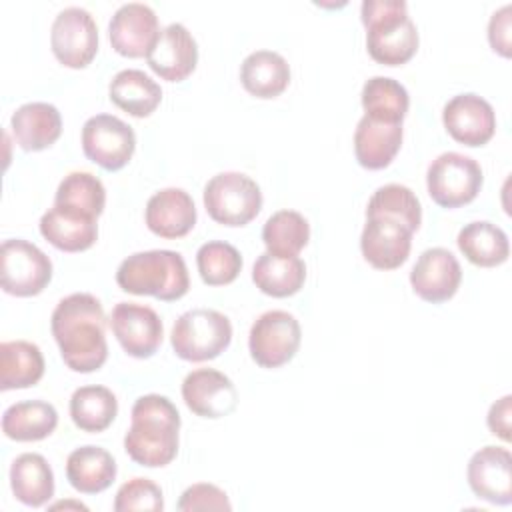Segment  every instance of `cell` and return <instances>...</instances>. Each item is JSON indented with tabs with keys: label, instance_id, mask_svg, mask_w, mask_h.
Instances as JSON below:
<instances>
[{
	"label": "cell",
	"instance_id": "obj_1",
	"mask_svg": "<svg viewBox=\"0 0 512 512\" xmlns=\"http://www.w3.org/2000/svg\"><path fill=\"white\" fill-rule=\"evenodd\" d=\"M50 328L70 370L88 374L106 362V316L96 296L76 292L62 298L52 312Z\"/></svg>",
	"mask_w": 512,
	"mask_h": 512
},
{
	"label": "cell",
	"instance_id": "obj_2",
	"mask_svg": "<svg viewBox=\"0 0 512 512\" xmlns=\"http://www.w3.org/2000/svg\"><path fill=\"white\" fill-rule=\"evenodd\" d=\"M178 430L180 414L166 396H140L132 406L124 450L140 466L162 468L178 454Z\"/></svg>",
	"mask_w": 512,
	"mask_h": 512
},
{
	"label": "cell",
	"instance_id": "obj_3",
	"mask_svg": "<svg viewBox=\"0 0 512 512\" xmlns=\"http://www.w3.org/2000/svg\"><path fill=\"white\" fill-rule=\"evenodd\" d=\"M368 54L386 66L406 64L418 50V30L404 0H366L360 8Z\"/></svg>",
	"mask_w": 512,
	"mask_h": 512
},
{
	"label": "cell",
	"instance_id": "obj_4",
	"mask_svg": "<svg viewBox=\"0 0 512 512\" xmlns=\"http://www.w3.org/2000/svg\"><path fill=\"white\" fill-rule=\"evenodd\" d=\"M116 282L128 294L154 296L164 302L182 298L190 288L186 262L174 250H148L128 256L118 266Z\"/></svg>",
	"mask_w": 512,
	"mask_h": 512
},
{
	"label": "cell",
	"instance_id": "obj_5",
	"mask_svg": "<svg viewBox=\"0 0 512 512\" xmlns=\"http://www.w3.org/2000/svg\"><path fill=\"white\" fill-rule=\"evenodd\" d=\"M232 340L230 320L210 308L184 312L172 326L170 342L182 360L204 362L220 356Z\"/></svg>",
	"mask_w": 512,
	"mask_h": 512
},
{
	"label": "cell",
	"instance_id": "obj_6",
	"mask_svg": "<svg viewBox=\"0 0 512 512\" xmlns=\"http://www.w3.org/2000/svg\"><path fill=\"white\" fill-rule=\"evenodd\" d=\"M204 206L218 224L246 226L262 208V192L250 176L222 172L204 186Z\"/></svg>",
	"mask_w": 512,
	"mask_h": 512
},
{
	"label": "cell",
	"instance_id": "obj_7",
	"mask_svg": "<svg viewBox=\"0 0 512 512\" xmlns=\"http://www.w3.org/2000/svg\"><path fill=\"white\" fill-rule=\"evenodd\" d=\"M430 198L442 208H460L470 204L482 188L480 164L460 152H444L426 172Z\"/></svg>",
	"mask_w": 512,
	"mask_h": 512
},
{
	"label": "cell",
	"instance_id": "obj_8",
	"mask_svg": "<svg viewBox=\"0 0 512 512\" xmlns=\"http://www.w3.org/2000/svg\"><path fill=\"white\" fill-rule=\"evenodd\" d=\"M52 278L50 258L22 238L4 240L0 248V284L12 296H36Z\"/></svg>",
	"mask_w": 512,
	"mask_h": 512
},
{
	"label": "cell",
	"instance_id": "obj_9",
	"mask_svg": "<svg viewBox=\"0 0 512 512\" xmlns=\"http://www.w3.org/2000/svg\"><path fill=\"white\" fill-rule=\"evenodd\" d=\"M302 340L298 320L286 310H270L258 316L250 328L248 348L262 368H278L294 358Z\"/></svg>",
	"mask_w": 512,
	"mask_h": 512
},
{
	"label": "cell",
	"instance_id": "obj_10",
	"mask_svg": "<svg viewBox=\"0 0 512 512\" xmlns=\"http://www.w3.org/2000/svg\"><path fill=\"white\" fill-rule=\"evenodd\" d=\"M82 150L100 168L116 172L130 162L136 150V134L124 120L112 114H96L82 128Z\"/></svg>",
	"mask_w": 512,
	"mask_h": 512
},
{
	"label": "cell",
	"instance_id": "obj_11",
	"mask_svg": "<svg viewBox=\"0 0 512 512\" xmlns=\"http://www.w3.org/2000/svg\"><path fill=\"white\" fill-rule=\"evenodd\" d=\"M50 46L56 60L68 68H86L98 52V28L92 14L70 6L52 22Z\"/></svg>",
	"mask_w": 512,
	"mask_h": 512
},
{
	"label": "cell",
	"instance_id": "obj_12",
	"mask_svg": "<svg viewBox=\"0 0 512 512\" xmlns=\"http://www.w3.org/2000/svg\"><path fill=\"white\" fill-rule=\"evenodd\" d=\"M108 322L124 352L134 358H150L162 344V320L150 306L120 302Z\"/></svg>",
	"mask_w": 512,
	"mask_h": 512
},
{
	"label": "cell",
	"instance_id": "obj_13",
	"mask_svg": "<svg viewBox=\"0 0 512 512\" xmlns=\"http://www.w3.org/2000/svg\"><path fill=\"white\" fill-rule=\"evenodd\" d=\"M446 132L464 146H482L496 132V114L478 94H458L442 110Z\"/></svg>",
	"mask_w": 512,
	"mask_h": 512
},
{
	"label": "cell",
	"instance_id": "obj_14",
	"mask_svg": "<svg viewBox=\"0 0 512 512\" xmlns=\"http://www.w3.org/2000/svg\"><path fill=\"white\" fill-rule=\"evenodd\" d=\"M460 282H462V268L456 256L446 248L424 250L410 272L412 290L422 300L432 304L450 300L460 288Z\"/></svg>",
	"mask_w": 512,
	"mask_h": 512
},
{
	"label": "cell",
	"instance_id": "obj_15",
	"mask_svg": "<svg viewBox=\"0 0 512 512\" xmlns=\"http://www.w3.org/2000/svg\"><path fill=\"white\" fill-rule=\"evenodd\" d=\"M158 34L160 30L154 10L140 2L122 4L108 24L112 48L126 58L148 56Z\"/></svg>",
	"mask_w": 512,
	"mask_h": 512
},
{
	"label": "cell",
	"instance_id": "obj_16",
	"mask_svg": "<svg viewBox=\"0 0 512 512\" xmlns=\"http://www.w3.org/2000/svg\"><path fill=\"white\" fill-rule=\"evenodd\" d=\"M182 398L196 416L212 420L228 416L238 404L236 386L226 374L214 368L190 372L182 382Z\"/></svg>",
	"mask_w": 512,
	"mask_h": 512
},
{
	"label": "cell",
	"instance_id": "obj_17",
	"mask_svg": "<svg viewBox=\"0 0 512 512\" xmlns=\"http://www.w3.org/2000/svg\"><path fill=\"white\" fill-rule=\"evenodd\" d=\"M466 476L478 498L498 506L512 502V456L506 448L484 446L474 452Z\"/></svg>",
	"mask_w": 512,
	"mask_h": 512
},
{
	"label": "cell",
	"instance_id": "obj_18",
	"mask_svg": "<svg viewBox=\"0 0 512 512\" xmlns=\"http://www.w3.org/2000/svg\"><path fill=\"white\" fill-rule=\"evenodd\" d=\"M146 62L154 74L168 82L186 80L198 62V46L192 34L182 24H170L160 30Z\"/></svg>",
	"mask_w": 512,
	"mask_h": 512
},
{
	"label": "cell",
	"instance_id": "obj_19",
	"mask_svg": "<svg viewBox=\"0 0 512 512\" xmlns=\"http://www.w3.org/2000/svg\"><path fill=\"white\" fill-rule=\"evenodd\" d=\"M412 232L390 218H366L360 248L366 262L378 270H394L408 260Z\"/></svg>",
	"mask_w": 512,
	"mask_h": 512
},
{
	"label": "cell",
	"instance_id": "obj_20",
	"mask_svg": "<svg viewBox=\"0 0 512 512\" xmlns=\"http://www.w3.org/2000/svg\"><path fill=\"white\" fill-rule=\"evenodd\" d=\"M196 224V206L182 188H164L146 204V226L160 238H182Z\"/></svg>",
	"mask_w": 512,
	"mask_h": 512
},
{
	"label": "cell",
	"instance_id": "obj_21",
	"mask_svg": "<svg viewBox=\"0 0 512 512\" xmlns=\"http://www.w3.org/2000/svg\"><path fill=\"white\" fill-rule=\"evenodd\" d=\"M40 234L62 252H82L96 242L98 224L90 214L54 204L40 218Z\"/></svg>",
	"mask_w": 512,
	"mask_h": 512
},
{
	"label": "cell",
	"instance_id": "obj_22",
	"mask_svg": "<svg viewBox=\"0 0 512 512\" xmlns=\"http://www.w3.org/2000/svg\"><path fill=\"white\" fill-rule=\"evenodd\" d=\"M402 144V122H386L362 116L354 132V154L360 166L368 170L386 168Z\"/></svg>",
	"mask_w": 512,
	"mask_h": 512
},
{
	"label": "cell",
	"instance_id": "obj_23",
	"mask_svg": "<svg viewBox=\"0 0 512 512\" xmlns=\"http://www.w3.org/2000/svg\"><path fill=\"white\" fill-rule=\"evenodd\" d=\"M14 140L26 152H38L52 146L62 132V116L48 102L22 104L10 118Z\"/></svg>",
	"mask_w": 512,
	"mask_h": 512
},
{
	"label": "cell",
	"instance_id": "obj_24",
	"mask_svg": "<svg viewBox=\"0 0 512 512\" xmlns=\"http://www.w3.org/2000/svg\"><path fill=\"white\" fill-rule=\"evenodd\" d=\"M66 478L82 494L104 492L116 478L112 454L100 446H80L66 460Z\"/></svg>",
	"mask_w": 512,
	"mask_h": 512
},
{
	"label": "cell",
	"instance_id": "obj_25",
	"mask_svg": "<svg viewBox=\"0 0 512 512\" xmlns=\"http://www.w3.org/2000/svg\"><path fill=\"white\" fill-rule=\"evenodd\" d=\"M240 82L256 98H276L290 84V66L278 52L256 50L244 58Z\"/></svg>",
	"mask_w": 512,
	"mask_h": 512
},
{
	"label": "cell",
	"instance_id": "obj_26",
	"mask_svg": "<svg viewBox=\"0 0 512 512\" xmlns=\"http://www.w3.org/2000/svg\"><path fill=\"white\" fill-rule=\"evenodd\" d=\"M10 486L26 506L40 508L54 496V474L44 456L24 452L10 466Z\"/></svg>",
	"mask_w": 512,
	"mask_h": 512
},
{
	"label": "cell",
	"instance_id": "obj_27",
	"mask_svg": "<svg viewBox=\"0 0 512 512\" xmlns=\"http://www.w3.org/2000/svg\"><path fill=\"white\" fill-rule=\"evenodd\" d=\"M58 426V412L50 402L24 400L8 406L2 416V432L16 442H36Z\"/></svg>",
	"mask_w": 512,
	"mask_h": 512
},
{
	"label": "cell",
	"instance_id": "obj_28",
	"mask_svg": "<svg viewBox=\"0 0 512 512\" xmlns=\"http://www.w3.org/2000/svg\"><path fill=\"white\" fill-rule=\"evenodd\" d=\"M252 280L260 292L274 298H286L304 286L306 264L298 256H276L264 252L254 262Z\"/></svg>",
	"mask_w": 512,
	"mask_h": 512
},
{
	"label": "cell",
	"instance_id": "obj_29",
	"mask_svg": "<svg viewBox=\"0 0 512 512\" xmlns=\"http://www.w3.org/2000/svg\"><path fill=\"white\" fill-rule=\"evenodd\" d=\"M108 92L110 100L134 118L150 116L162 100L160 84H156L148 74L136 68L120 70L112 78Z\"/></svg>",
	"mask_w": 512,
	"mask_h": 512
},
{
	"label": "cell",
	"instance_id": "obj_30",
	"mask_svg": "<svg viewBox=\"0 0 512 512\" xmlns=\"http://www.w3.org/2000/svg\"><path fill=\"white\" fill-rule=\"evenodd\" d=\"M44 376V356L28 340H10L0 344V388L18 390L38 384Z\"/></svg>",
	"mask_w": 512,
	"mask_h": 512
},
{
	"label": "cell",
	"instance_id": "obj_31",
	"mask_svg": "<svg viewBox=\"0 0 512 512\" xmlns=\"http://www.w3.org/2000/svg\"><path fill=\"white\" fill-rule=\"evenodd\" d=\"M456 242L460 252L468 258V262L482 268L500 266L508 260L510 254L506 232L500 226L486 220L466 224L458 232Z\"/></svg>",
	"mask_w": 512,
	"mask_h": 512
},
{
	"label": "cell",
	"instance_id": "obj_32",
	"mask_svg": "<svg viewBox=\"0 0 512 512\" xmlns=\"http://www.w3.org/2000/svg\"><path fill=\"white\" fill-rule=\"evenodd\" d=\"M118 414V400L106 386H82L70 398V418L84 432L106 430Z\"/></svg>",
	"mask_w": 512,
	"mask_h": 512
},
{
	"label": "cell",
	"instance_id": "obj_33",
	"mask_svg": "<svg viewBox=\"0 0 512 512\" xmlns=\"http://www.w3.org/2000/svg\"><path fill=\"white\" fill-rule=\"evenodd\" d=\"M366 218H390L416 232L422 222V206L408 186L386 184L372 194L366 206Z\"/></svg>",
	"mask_w": 512,
	"mask_h": 512
},
{
	"label": "cell",
	"instance_id": "obj_34",
	"mask_svg": "<svg viewBox=\"0 0 512 512\" xmlns=\"http://www.w3.org/2000/svg\"><path fill=\"white\" fill-rule=\"evenodd\" d=\"M262 240L266 244V252L276 256H298V252L310 240L308 220L296 210H280L272 214L264 228Z\"/></svg>",
	"mask_w": 512,
	"mask_h": 512
},
{
	"label": "cell",
	"instance_id": "obj_35",
	"mask_svg": "<svg viewBox=\"0 0 512 512\" xmlns=\"http://www.w3.org/2000/svg\"><path fill=\"white\" fill-rule=\"evenodd\" d=\"M408 106V92L394 78L374 76L366 80L362 88V108L366 116L386 122H402L408 112Z\"/></svg>",
	"mask_w": 512,
	"mask_h": 512
},
{
	"label": "cell",
	"instance_id": "obj_36",
	"mask_svg": "<svg viewBox=\"0 0 512 512\" xmlns=\"http://www.w3.org/2000/svg\"><path fill=\"white\" fill-rule=\"evenodd\" d=\"M54 204L80 210L98 218L106 204V190L100 178L90 172H70L56 190Z\"/></svg>",
	"mask_w": 512,
	"mask_h": 512
},
{
	"label": "cell",
	"instance_id": "obj_37",
	"mask_svg": "<svg viewBox=\"0 0 512 512\" xmlns=\"http://www.w3.org/2000/svg\"><path fill=\"white\" fill-rule=\"evenodd\" d=\"M196 266L200 272V278L208 286H224L236 280V276L242 270V256L240 252L220 240L206 242L196 252Z\"/></svg>",
	"mask_w": 512,
	"mask_h": 512
},
{
	"label": "cell",
	"instance_id": "obj_38",
	"mask_svg": "<svg viewBox=\"0 0 512 512\" xmlns=\"http://www.w3.org/2000/svg\"><path fill=\"white\" fill-rule=\"evenodd\" d=\"M164 508L162 490L150 478H132L122 484L114 498L116 512H132V510H150L160 512Z\"/></svg>",
	"mask_w": 512,
	"mask_h": 512
},
{
	"label": "cell",
	"instance_id": "obj_39",
	"mask_svg": "<svg viewBox=\"0 0 512 512\" xmlns=\"http://www.w3.org/2000/svg\"><path fill=\"white\" fill-rule=\"evenodd\" d=\"M232 504L224 490L214 484H192L186 488L178 500V510L194 512V510H230Z\"/></svg>",
	"mask_w": 512,
	"mask_h": 512
},
{
	"label": "cell",
	"instance_id": "obj_40",
	"mask_svg": "<svg viewBox=\"0 0 512 512\" xmlns=\"http://www.w3.org/2000/svg\"><path fill=\"white\" fill-rule=\"evenodd\" d=\"M512 6L506 4L500 10H496L488 22V42L494 52H498L504 58H510L512 54V40H510V28H512Z\"/></svg>",
	"mask_w": 512,
	"mask_h": 512
},
{
	"label": "cell",
	"instance_id": "obj_41",
	"mask_svg": "<svg viewBox=\"0 0 512 512\" xmlns=\"http://www.w3.org/2000/svg\"><path fill=\"white\" fill-rule=\"evenodd\" d=\"M510 414H512V396L506 394L490 406L488 416H486L490 432L494 436L502 438L504 442L510 440Z\"/></svg>",
	"mask_w": 512,
	"mask_h": 512
}]
</instances>
